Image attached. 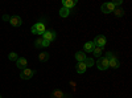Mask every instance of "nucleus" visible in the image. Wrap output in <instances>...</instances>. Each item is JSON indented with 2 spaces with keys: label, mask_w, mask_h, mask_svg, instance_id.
Masks as SVG:
<instances>
[{
  "label": "nucleus",
  "mask_w": 132,
  "mask_h": 98,
  "mask_svg": "<svg viewBox=\"0 0 132 98\" xmlns=\"http://www.w3.org/2000/svg\"><path fill=\"white\" fill-rule=\"evenodd\" d=\"M96 66L99 70H107L110 66H108V60L103 56V57H99V60L96 61Z\"/></svg>",
  "instance_id": "2"
},
{
  "label": "nucleus",
  "mask_w": 132,
  "mask_h": 98,
  "mask_svg": "<svg viewBox=\"0 0 132 98\" xmlns=\"http://www.w3.org/2000/svg\"><path fill=\"white\" fill-rule=\"evenodd\" d=\"M65 97V94H63V92H61V90H54L52 94H50V98H63Z\"/></svg>",
  "instance_id": "16"
},
{
  "label": "nucleus",
  "mask_w": 132,
  "mask_h": 98,
  "mask_svg": "<svg viewBox=\"0 0 132 98\" xmlns=\"http://www.w3.org/2000/svg\"><path fill=\"white\" fill-rule=\"evenodd\" d=\"M83 62H85V65H86V68H91L93 65L95 64V62H94V60H93V58H89V57H87Z\"/></svg>",
  "instance_id": "20"
},
{
  "label": "nucleus",
  "mask_w": 132,
  "mask_h": 98,
  "mask_svg": "<svg viewBox=\"0 0 132 98\" xmlns=\"http://www.w3.org/2000/svg\"><path fill=\"white\" fill-rule=\"evenodd\" d=\"M75 4H77V0H63L62 2V5L68 9H71Z\"/></svg>",
  "instance_id": "11"
},
{
  "label": "nucleus",
  "mask_w": 132,
  "mask_h": 98,
  "mask_svg": "<svg viewBox=\"0 0 132 98\" xmlns=\"http://www.w3.org/2000/svg\"><path fill=\"white\" fill-rule=\"evenodd\" d=\"M75 58H77V61H78V62H83L87 57H86V53H83V52H77L75 53Z\"/></svg>",
  "instance_id": "14"
},
{
  "label": "nucleus",
  "mask_w": 132,
  "mask_h": 98,
  "mask_svg": "<svg viewBox=\"0 0 132 98\" xmlns=\"http://www.w3.org/2000/svg\"><path fill=\"white\" fill-rule=\"evenodd\" d=\"M69 15H70V9L62 7V8H61V11H60V16H61V17H68Z\"/></svg>",
  "instance_id": "17"
},
{
  "label": "nucleus",
  "mask_w": 132,
  "mask_h": 98,
  "mask_svg": "<svg viewBox=\"0 0 132 98\" xmlns=\"http://www.w3.org/2000/svg\"><path fill=\"white\" fill-rule=\"evenodd\" d=\"M30 31H32V33H35V35H44V32L46 31V28H45V24L44 23H36L32 27Z\"/></svg>",
  "instance_id": "1"
},
{
  "label": "nucleus",
  "mask_w": 132,
  "mask_h": 98,
  "mask_svg": "<svg viewBox=\"0 0 132 98\" xmlns=\"http://www.w3.org/2000/svg\"><path fill=\"white\" fill-rule=\"evenodd\" d=\"M114 15H115L116 17H122V16L124 15V11H123L122 8H115V9H114Z\"/></svg>",
  "instance_id": "19"
},
{
  "label": "nucleus",
  "mask_w": 132,
  "mask_h": 98,
  "mask_svg": "<svg viewBox=\"0 0 132 98\" xmlns=\"http://www.w3.org/2000/svg\"><path fill=\"white\" fill-rule=\"evenodd\" d=\"M108 66L110 68H114V69H118L120 66V62H119V60L116 57H112L111 60L108 61Z\"/></svg>",
  "instance_id": "10"
},
{
  "label": "nucleus",
  "mask_w": 132,
  "mask_h": 98,
  "mask_svg": "<svg viewBox=\"0 0 132 98\" xmlns=\"http://www.w3.org/2000/svg\"><path fill=\"white\" fill-rule=\"evenodd\" d=\"M33 74H35V70H32V69H24L23 72H21L20 77L23 78V80H29V78L33 77Z\"/></svg>",
  "instance_id": "6"
},
{
  "label": "nucleus",
  "mask_w": 132,
  "mask_h": 98,
  "mask_svg": "<svg viewBox=\"0 0 132 98\" xmlns=\"http://www.w3.org/2000/svg\"><path fill=\"white\" fill-rule=\"evenodd\" d=\"M38 60L42 61V62H46V61L49 60V53H48V52H41V53L38 54Z\"/></svg>",
  "instance_id": "15"
},
{
  "label": "nucleus",
  "mask_w": 132,
  "mask_h": 98,
  "mask_svg": "<svg viewBox=\"0 0 132 98\" xmlns=\"http://www.w3.org/2000/svg\"><path fill=\"white\" fill-rule=\"evenodd\" d=\"M50 45V42L48 41V40H45V39H37L36 41H35V47L36 48H42V47H49Z\"/></svg>",
  "instance_id": "7"
},
{
  "label": "nucleus",
  "mask_w": 132,
  "mask_h": 98,
  "mask_svg": "<svg viewBox=\"0 0 132 98\" xmlns=\"http://www.w3.org/2000/svg\"><path fill=\"white\" fill-rule=\"evenodd\" d=\"M56 37H57V35H56V32H54L53 29H48V31H45V32H44V35H42V39L48 40L49 42H52L53 40H56Z\"/></svg>",
  "instance_id": "4"
},
{
  "label": "nucleus",
  "mask_w": 132,
  "mask_h": 98,
  "mask_svg": "<svg viewBox=\"0 0 132 98\" xmlns=\"http://www.w3.org/2000/svg\"><path fill=\"white\" fill-rule=\"evenodd\" d=\"M2 98H3V97H2Z\"/></svg>",
  "instance_id": "24"
},
{
  "label": "nucleus",
  "mask_w": 132,
  "mask_h": 98,
  "mask_svg": "<svg viewBox=\"0 0 132 98\" xmlns=\"http://www.w3.org/2000/svg\"><path fill=\"white\" fill-rule=\"evenodd\" d=\"M9 23H11V25H13V27H20L23 21H21L20 16H11L9 17Z\"/></svg>",
  "instance_id": "8"
},
{
  "label": "nucleus",
  "mask_w": 132,
  "mask_h": 98,
  "mask_svg": "<svg viewBox=\"0 0 132 98\" xmlns=\"http://www.w3.org/2000/svg\"><path fill=\"white\" fill-rule=\"evenodd\" d=\"M77 73H78V74H83L85 72H86V65H85V62H78V64H77Z\"/></svg>",
  "instance_id": "13"
},
{
  "label": "nucleus",
  "mask_w": 132,
  "mask_h": 98,
  "mask_svg": "<svg viewBox=\"0 0 132 98\" xmlns=\"http://www.w3.org/2000/svg\"><path fill=\"white\" fill-rule=\"evenodd\" d=\"M16 66L19 68V69H27V58L25 57H20V58H17V61H16Z\"/></svg>",
  "instance_id": "9"
},
{
  "label": "nucleus",
  "mask_w": 132,
  "mask_h": 98,
  "mask_svg": "<svg viewBox=\"0 0 132 98\" xmlns=\"http://www.w3.org/2000/svg\"><path fill=\"white\" fill-rule=\"evenodd\" d=\"M114 9H115V5L112 3H103L102 4V12L103 13H111V12H114Z\"/></svg>",
  "instance_id": "5"
},
{
  "label": "nucleus",
  "mask_w": 132,
  "mask_h": 98,
  "mask_svg": "<svg viewBox=\"0 0 132 98\" xmlns=\"http://www.w3.org/2000/svg\"><path fill=\"white\" fill-rule=\"evenodd\" d=\"M102 50H103L102 48L95 47V48H94V50H93V54H94L95 57H98V58H99V57H102Z\"/></svg>",
  "instance_id": "18"
},
{
  "label": "nucleus",
  "mask_w": 132,
  "mask_h": 98,
  "mask_svg": "<svg viewBox=\"0 0 132 98\" xmlns=\"http://www.w3.org/2000/svg\"><path fill=\"white\" fill-rule=\"evenodd\" d=\"M94 48H95V45H94V42H93V41H89V42H86V44H85V47H83L85 52H87V53H93Z\"/></svg>",
  "instance_id": "12"
},
{
  "label": "nucleus",
  "mask_w": 132,
  "mask_h": 98,
  "mask_svg": "<svg viewBox=\"0 0 132 98\" xmlns=\"http://www.w3.org/2000/svg\"><path fill=\"white\" fill-rule=\"evenodd\" d=\"M94 45L95 47H98V48H102L103 49V47L106 45V37L103 36V35H98L95 39H94Z\"/></svg>",
  "instance_id": "3"
},
{
  "label": "nucleus",
  "mask_w": 132,
  "mask_h": 98,
  "mask_svg": "<svg viewBox=\"0 0 132 98\" xmlns=\"http://www.w3.org/2000/svg\"><path fill=\"white\" fill-rule=\"evenodd\" d=\"M0 98H2V95H0Z\"/></svg>",
  "instance_id": "23"
},
{
  "label": "nucleus",
  "mask_w": 132,
  "mask_h": 98,
  "mask_svg": "<svg viewBox=\"0 0 132 98\" xmlns=\"http://www.w3.org/2000/svg\"><path fill=\"white\" fill-rule=\"evenodd\" d=\"M8 58L11 60V61H17V54L15 53V52H12V53H9V56H8Z\"/></svg>",
  "instance_id": "21"
},
{
  "label": "nucleus",
  "mask_w": 132,
  "mask_h": 98,
  "mask_svg": "<svg viewBox=\"0 0 132 98\" xmlns=\"http://www.w3.org/2000/svg\"><path fill=\"white\" fill-rule=\"evenodd\" d=\"M104 57H106V58H107V60L110 61V60H111L112 57H115V56H114V53H112V52H107V53H106V56H104Z\"/></svg>",
  "instance_id": "22"
}]
</instances>
